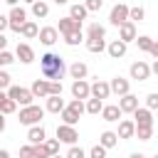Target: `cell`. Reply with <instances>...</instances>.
Wrapping results in <instances>:
<instances>
[{
	"instance_id": "obj_1",
	"label": "cell",
	"mask_w": 158,
	"mask_h": 158,
	"mask_svg": "<svg viewBox=\"0 0 158 158\" xmlns=\"http://www.w3.org/2000/svg\"><path fill=\"white\" fill-rule=\"evenodd\" d=\"M40 72H42L44 79H49V81H59V79L64 77L67 67H64V59H62L59 54H54V52H44V54L40 57Z\"/></svg>"
},
{
	"instance_id": "obj_2",
	"label": "cell",
	"mask_w": 158,
	"mask_h": 158,
	"mask_svg": "<svg viewBox=\"0 0 158 158\" xmlns=\"http://www.w3.org/2000/svg\"><path fill=\"white\" fill-rule=\"evenodd\" d=\"M44 111H47V109L37 106V104L22 106V109H20V114H17V121H20L22 126H37V123L44 118Z\"/></svg>"
},
{
	"instance_id": "obj_3",
	"label": "cell",
	"mask_w": 158,
	"mask_h": 158,
	"mask_svg": "<svg viewBox=\"0 0 158 158\" xmlns=\"http://www.w3.org/2000/svg\"><path fill=\"white\" fill-rule=\"evenodd\" d=\"M109 22L114 27H121L123 22H128V5L126 2H116L111 7V12H109Z\"/></svg>"
},
{
	"instance_id": "obj_4",
	"label": "cell",
	"mask_w": 158,
	"mask_h": 158,
	"mask_svg": "<svg viewBox=\"0 0 158 158\" xmlns=\"http://www.w3.org/2000/svg\"><path fill=\"white\" fill-rule=\"evenodd\" d=\"M7 96H10V99H15L20 106H30V104H32V99H35L32 89H25V86H10V89H7Z\"/></svg>"
},
{
	"instance_id": "obj_5",
	"label": "cell",
	"mask_w": 158,
	"mask_h": 158,
	"mask_svg": "<svg viewBox=\"0 0 158 158\" xmlns=\"http://www.w3.org/2000/svg\"><path fill=\"white\" fill-rule=\"evenodd\" d=\"M57 138H59L62 143H67V146H74V143L79 141V131H77L74 126H69V123H59V126H57Z\"/></svg>"
},
{
	"instance_id": "obj_6",
	"label": "cell",
	"mask_w": 158,
	"mask_h": 158,
	"mask_svg": "<svg viewBox=\"0 0 158 158\" xmlns=\"http://www.w3.org/2000/svg\"><path fill=\"white\" fill-rule=\"evenodd\" d=\"M7 17H10V30H12V32H20V30H22V25L27 22V10H25V7H20V5H15V7L10 10V15H7Z\"/></svg>"
},
{
	"instance_id": "obj_7",
	"label": "cell",
	"mask_w": 158,
	"mask_h": 158,
	"mask_svg": "<svg viewBox=\"0 0 158 158\" xmlns=\"http://www.w3.org/2000/svg\"><path fill=\"white\" fill-rule=\"evenodd\" d=\"M72 96L86 101V99L91 96V84H89L86 79H74V81H72Z\"/></svg>"
},
{
	"instance_id": "obj_8",
	"label": "cell",
	"mask_w": 158,
	"mask_h": 158,
	"mask_svg": "<svg viewBox=\"0 0 158 158\" xmlns=\"http://www.w3.org/2000/svg\"><path fill=\"white\" fill-rule=\"evenodd\" d=\"M128 72H131V79H136V81H146V79L151 77V64H146V62L138 59V62L131 64Z\"/></svg>"
},
{
	"instance_id": "obj_9",
	"label": "cell",
	"mask_w": 158,
	"mask_h": 158,
	"mask_svg": "<svg viewBox=\"0 0 158 158\" xmlns=\"http://www.w3.org/2000/svg\"><path fill=\"white\" fill-rule=\"evenodd\" d=\"M15 57H17L22 64H32V62H35V49H32L27 42H17V47H15Z\"/></svg>"
},
{
	"instance_id": "obj_10",
	"label": "cell",
	"mask_w": 158,
	"mask_h": 158,
	"mask_svg": "<svg viewBox=\"0 0 158 158\" xmlns=\"http://www.w3.org/2000/svg\"><path fill=\"white\" fill-rule=\"evenodd\" d=\"M57 30H59V35H69V32H79V30H81V22L67 15V17H59V25H57Z\"/></svg>"
},
{
	"instance_id": "obj_11",
	"label": "cell",
	"mask_w": 158,
	"mask_h": 158,
	"mask_svg": "<svg viewBox=\"0 0 158 158\" xmlns=\"http://www.w3.org/2000/svg\"><path fill=\"white\" fill-rule=\"evenodd\" d=\"M121 106L118 104H104V109H101V118L104 121H109V123H116V121H121Z\"/></svg>"
},
{
	"instance_id": "obj_12",
	"label": "cell",
	"mask_w": 158,
	"mask_h": 158,
	"mask_svg": "<svg viewBox=\"0 0 158 158\" xmlns=\"http://www.w3.org/2000/svg\"><path fill=\"white\" fill-rule=\"evenodd\" d=\"M133 121H136V126H153V111L148 106H138L133 111Z\"/></svg>"
},
{
	"instance_id": "obj_13",
	"label": "cell",
	"mask_w": 158,
	"mask_h": 158,
	"mask_svg": "<svg viewBox=\"0 0 158 158\" xmlns=\"http://www.w3.org/2000/svg\"><path fill=\"white\" fill-rule=\"evenodd\" d=\"M106 52H109V57H111V59H121V57L128 52V44H126L123 40H114V42H109V44H106Z\"/></svg>"
},
{
	"instance_id": "obj_14",
	"label": "cell",
	"mask_w": 158,
	"mask_h": 158,
	"mask_svg": "<svg viewBox=\"0 0 158 158\" xmlns=\"http://www.w3.org/2000/svg\"><path fill=\"white\" fill-rule=\"evenodd\" d=\"M91 96H96V99H109L111 96V84L109 81H104V79H96L94 84H91Z\"/></svg>"
},
{
	"instance_id": "obj_15",
	"label": "cell",
	"mask_w": 158,
	"mask_h": 158,
	"mask_svg": "<svg viewBox=\"0 0 158 158\" xmlns=\"http://www.w3.org/2000/svg\"><path fill=\"white\" fill-rule=\"evenodd\" d=\"M118 106H121V111H123V114H133V111L138 109V96L128 91V94L118 96Z\"/></svg>"
},
{
	"instance_id": "obj_16",
	"label": "cell",
	"mask_w": 158,
	"mask_h": 158,
	"mask_svg": "<svg viewBox=\"0 0 158 158\" xmlns=\"http://www.w3.org/2000/svg\"><path fill=\"white\" fill-rule=\"evenodd\" d=\"M136 37H138V35H136V22L128 20V22H123V25L118 27V40H123L126 44H128V42H136Z\"/></svg>"
},
{
	"instance_id": "obj_17",
	"label": "cell",
	"mask_w": 158,
	"mask_h": 158,
	"mask_svg": "<svg viewBox=\"0 0 158 158\" xmlns=\"http://www.w3.org/2000/svg\"><path fill=\"white\" fill-rule=\"evenodd\" d=\"M37 37H40V42H42L44 47H52V44L59 40V30H57V27H42Z\"/></svg>"
},
{
	"instance_id": "obj_18",
	"label": "cell",
	"mask_w": 158,
	"mask_h": 158,
	"mask_svg": "<svg viewBox=\"0 0 158 158\" xmlns=\"http://www.w3.org/2000/svg\"><path fill=\"white\" fill-rule=\"evenodd\" d=\"M116 133H118V138H136V121H131V118H121Z\"/></svg>"
},
{
	"instance_id": "obj_19",
	"label": "cell",
	"mask_w": 158,
	"mask_h": 158,
	"mask_svg": "<svg viewBox=\"0 0 158 158\" xmlns=\"http://www.w3.org/2000/svg\"><path fill=\"white\" fill-rule=\"evenodd\" d=\"M109 84H111V94H116V96H123V94L131 91V84H128V79H123V77H114Z\"/></svg>"
},
{
	"instance_id": "obj_20",
	"label": "cell",
	"mask_w": 158,
	"mask_h": 158,
	"mask_svg": "<svg viewBox=\"0 0 158 158\" xmlns=\"http://www.w3.org/2000/svg\"><path fill=\"white\" fill-rule=\"evenodd\" d=\"M30 89H32L35 99H47L49 96V79H35Z\"/></svg>"
},
{
	"instance_id": "obj_21",
	"label": "cell",
	"mask_w": 158,
	"mask_h": 158,
	"mask_svg": "<svg viewBox=\"0 0 158 158\" xmlns=\"http://www.w3.org/2000/svg\"><path fill=\"white\" fill-rule=\"evenodd\" d=\"M44 101H47V104H44V109H47L49 114H62V109L67 106V104H64V99H62V94H59V96H57V94H49Z\"/></svg>"
},
{
	"instance_id": "obj_22",
	"label": "cell",
	"mask_w": 158,
	"mask_h": 158,
	"mask_svg": "<svg viewBox=\"0 0 158 158\" xmlns=\"http://www.w3.org/2000/svg\"><path fill=\"white\" fill-rule=\"evenodd\" d=\"M27 141L30 143H44L47 141V131H44V126L42 123H37V126H30V131H27Z\"/></svg>"
},
{
	"instance_id": "obj_23",
	"label": "cell",
	"mask_w": 158,
	"mask_h": 158,
	"mask_svg": "<svg viewBox=\"0 0 158 158\" xmlns=\"http://www.w3.org/2000/svg\"><path fill=\"white\" fill-rule=\"evenodd\" d=\"M106 37V27L99 25V22H91L86 27V40H104Z\"/></svg>"
},
{
	"instance_id": "obj_24",
	"label": "cell",
	"mask_w": 158,
	"mask_h": 158,
	"mask_svg": "<svg viewBox=\"0 0 158 158\" xmlns=\"http://www.w3.org/2000/svg\"><path fill=\"white\" fill-rule=\"evenodd\" d=\"M99 143H101L104 148H114V146L118 143V133H116V131H101Z\"/></svg>"
},
{
	"instance_id": "obj_25",
	"label": "cell",
	"mask_w": 158,
	"mask_h": 158,
	"mask_svg": "<svg viewBox=\"0 0 158 158\" xmlns=\"http://www.w3.org/2000/svg\"><path fill=\"white\" fill-rule=\"evenodd\" d=\"M69 74H72V79H86L89 67H86L84 62H74V64L69 67Z\"/></svg>"
},
{
	"instance_id": "obj_26",
	"label": "cell",
	"mask_w": 158,
	"mask_h": 158,
	"mask_svg": "<svg viewBox=\"0 0 158 158\" xmlns=\"http://www.w3.org/2000/svg\"><path fill=\"white\" fill-rule=\"evenodd\" d=\"M59 116H62V123H69V126H77V123H79V116H81V114H77L74 109H69V106H64Z\"/></svg>"
},
{
	"instance_id": "obj_27",
	"label": "cell",
	"mask_w": 158,
	"mask_h": 158,
	"mask_svg": "<svg viewBox=\"0 0 158 158\" xmlns=\"http://www.w3.org/2000/svg\"><path fill=\"white\" fill-rule=\"evenodd\" d=\"M32 15H35L37 20L47 17V15H49V5H47L44 0H35V2H32Z\"/></svg>"
},
{
	"instance_id": "obj_28",
	"label": "cell",
	"mask_w": 158,
	"mask_h": 158,
	"mask_svg": "<svg viewBox=\"0 0 158 158\" xmlns=\"http://www.w3.org/2000/svg\"><path fill=\"white\" fill-rule=\"evenodd\" d=\"M86 15H89V10H86V5H72L69 7V17H74V20H79V22H84L86 20Z\"/></svg>"
},
{
	"instance_id": "obj_29",
	"label": "cell",
	"mask_w": 158,
	"mask_h": 158,
	"mask_svg": "<svg viewBox=\"0 0 158 158\" xmlns=\"http://www.w3.org/2000/svg\"><path fill=\"white\" fill-rule=\"evenodd\" d=\"M20 35H22V37H27V40H32V37H37V35H40V27H37V22H32V20H27V22L22 25V30H20Z\"/></svg>"
},
{
	"instance_id": "obj_30",
	"label": "cell",
	"mask_w": 158,
	"mask_h": 158,
	"mask_svg": "<svg viewBox=\"0 0 158 158\" xmlns=\"http://www.w3.org/2000/svg\"><path fill=\"white\" fill-rule=\"evenodd\" d=\"M101 109H104V101H101V99H96V96H89V99H86V114L99 116Z\"/></svg>"
},
{
	"instance_id": "obj_31",
	"label": "cell",
	"mask_w": 158,
	"mask_h": 158,
	"mask_svg": "<svg viewBox=\"0 0 158 158\" xmlns=\"http://www.w3.org/2000/svg\"><path fill=\"white\" fill-rule=\"evenodd\" d=\"M86 49L91 54H101L106 52V40H86Z\"/></svg>"
},
{
	"instance_id": "obj_32",
	"label": "cell",
	"mask_w": 158,
	"mask_h": 158,
	"mask_svg": "<svg viewBox=\"0 0 158 158\" xmlns=\"http://www.w3.org/2000/svg\"><path fill=\"white\" fill-rule=\"evenodd\" d=\"M143 17H146V10H143L141 5L128 7V20H131V22H143Z\"/></svg>"
},
{
	"instance_id": "obj_33",
	"label": "cell",
	"mask_w": 158,
	"mask_h": 158,
	"mask_svg": "<svg viewBox=\"0 0 158 158\" xmlns=\"http://www.w3.org/2000/svg\"><path fill=\"white\" fill-rule=\"evenodd\" d=\"M153 42H156V40H153V37H148V35H138V37H136V44H138V49H141V52H151Z\"/></svg>"
},
{
	"instance_id": "obj_34",
	"label": "cell",
	"mask_w": 158,
	"mask_h": 158,
	"mask_svg": "<svg viewBox=\"0 0 158 158\" xmlns=\"http://www.w3.org/2000/svg\"><path fill=\"white\" fill-rule=\"evenodd\" d=\"M136 138L138 141H151L153 138V126H136Z\"/></svg>"
},
{
	"instance_id": "obj_35",
	"label": "cell",
	"mask_w": 158,
	"mask_h": 158,
	"mask_svg": "<svg viewBox=\"0 0 158 158\" xmlns=\"http://www.w3.org/2000/svg\"><path fill=\"white\" fill-rule=\"evenodd\" d=\"M0 111H2L5 116H10V114H15V111H17V101L7 96V99H5L2 104H0Z\"/></svg>"
},
{
	"instance_id": "obj_36",
	"label": "cell",
	"mask_w": 158,
	"mask_h": 158,
	"mask_svg": "<svg viewBox=\"0 0 158 158\" xmlns=\"http://www.w3.org/2000/svg\"><path fill=\"white\" fill-rule=\"evenodd\" d=\"M81 40H84V32H81V30H79V32H69V35H64V42H67L69 47H77Z\"/></svg>"
},
{
	"instance_id": "obj_37",
	"label": "cell",
	"mask_w": 158,
	"mask_h": 158,
	"mask_svg": "<svg viewBox=\"0 0 158 158\" xmlns=\"http://www.w3.org/2000/svg\"><path fill=\"white\" fill-rule=\"evenodd\" d=\"M15 59H17V57H15L12 52H7V49H2V52H0V67H10Z\"/></svg>"
},
{
	"instance_id": "obj_38",
	"label": "cell",
	"mask_w": 158,
	"mask_h": 158,
	"mask_svg": "<svg viewBox=\"0 0 158 158\" xmlns=\"http://www.w3.org/2000/svg\"><path fill=\"white\" fill-rule=\"evenodd\" d=\"M67 158H86V153H84V148L81 146H69V151H67Z\"/></svg>"
},
{
	"instance_id": "obj_39",
	"label": "cell",
	"mask_w": 158,
	"mask_h": 158,
	"mask_svg": "<svg viewBox=\"0 0 158 158\" xmlns=\"http://www.w3.org/2000/svg\"><path fill=\"white\" fill-rule=\"evenodd\" d=\"M59 143H62L59 138H47V141H44V146H47V151H49L52 156H57V153H59Z\"/></svg>"
},
{
	"instance_id": "obj_40",
	"label": "cell",
	"mask_w": 158,
	"mask_h": 158,
	"mask_svg": "<svg viewBox=\"0 0 158 158\" xmlns=\"http://www.w3.org/2000/svg\"><path fill=\"white\" fill-rule=\"evenodd\" d=\"M106 151H109V148H104L101 143H96V146L89 151V158H106Z\"/></svg>"
},
{
	"instance_id": "obj_41",
	"label": "cell",
	"mask_w": 158,
	"mask_h": 158,
	"mask_svg": "<svg viewBox=\"0 0 158 158\" xmlns=\"http://www.w3.org/2000/svg\"><path fill=\"white\" fill-rule=\"evenodd\" d=\"M67 106H69V109H74L77 114H84V111H86V104H84L81 99H72V101H69Z\"/></svg>"
},
{
	"instance_id": "obj_42",
	"label": "cell",
	"mask_w": 158,
	"mask_h": 158,
	"mask_svg": "<svg viewBox=\"0 0 158 158\" xmlns=\"http://www.w3.org/2000/svg\"><path fill=\"white\" fill-rule=\"evenodd\" d=\"M20 158H35V143H27L20 148Z\"/></svg>"
},
{
	"instance_id": "obj_43",
	"label": "cell",
	"mask_w": 158,
	"mask_h": 158,
	"mask_svg": "<svg viewBox=\"0 0 158 158\" xmlns=\"http://www.w3.org/2000/svg\"><path fill=\"white\" fill-rule=\"evenodd\" d=\"M49 156H52V153L47 151L44 143H37V146H35V158H49Z\"/></svg>"
},
{
	"instance_id": "obj_44",
	"label": "cell",
	"mask_w": 158,
	"mask_h": 158,
	"mask_svg": "<svg viewBox=\"0 0 158 158\" xmlns=\"http://www.w3.org/2000/svg\"><path fill=\"white\" fill-rule=\"evenodd\" d=\"M84 5H86V10H89V12H96V10H101V7H104V0H84Z\"/></svg>"
},
{
	"instance_id": "obj_45",
	"label": "cell",
	"mask_w": 158,
	"mask_h": 158,
	"mask_svg": "<svg viewBox=\"0 0 158 158\" xmlns=\"http://www.w3.org/2000/svg\"><path fill=\"white\" fill-rule=\"evenodd\" d=\"M146 106H148L151 111H156V109H158V91H153V94H148V96H146Z\"/></svg>"
},
{
	"instance_id": "obj_46",
	"label": "cell",
	"mask_w": 158,
	"mask_h": 158,
	"mask_svg": "<svg viewBox=\"0 0 158 158\" xmlns=\"http://www.w3.org/2000/svg\"><path fill=\"white\" fill-rule=\"evenodd\" d=\"M10 79H12V77H10L7 72H2V69H0V89H10V86H12V84H10Z\"/></svg>"
},
{
	"instance_id": "obj_47",
	"label": "cell",
	"mask_w": 158,
	"mask_h": 158,
	"mask_svg": "<svg viewBox=\"0 0 158 158\" xmlns=\"http://www.w3.org/2000/svg\"><path fill=\"white\" fill-rule=\"evenodd\" d=\"M49 94H62V81H49Z\"/></svg>"
},
{
	"instance_id": "obj_48",
	"label": "cell",
	"mask_w": 158,
	"mask_h": 158,
	"mask_svg": "<svg viewBox=\"0 0 158 158\" xmlns=\"http://www.w3.org/2000/svg\"><path fill=\"white\" fill-rule=\"evenodd\" d=\"M7 27H10V17L7 15H0V32H5Z\"/></svg>"
},
{
	"instance_id": "obj_49",
	"label": "cell",
	"mask_w": 158,
	"mask_h": 158,
	"mask_svg": "<svg viewBox=\"0 0 158 158\" xmlns=\"http://www.w3.org/2000/svg\"><path fill=\"white\" fill-rule=\"evenodd\" d=\"M2 49H7V37L0 32V52H2Z\"/></svg>"
},
{
	"instance_id": "obj_50",
	"label": "cell",
	"mask_w": 158,
	"mask_h": 158,
	"mask_svg": "<svg viewBox=\"0 0 158 158\" xmlns=\"http://www.w3.org/2000/svg\"><path fill=\"white\" fill-rule=\"evenodd\" d=\"M151 54H153V59H158V40L153 42V47H151Z\"/></svg>"
},
{
	"instance_id": "obj_51",
	"label": "cell",
	"mask_w": 158,
	"mask_h": 158,
	"mask_svg": "<svg viewBox=\"0 0 158 158\" xmlns=\"http://www.w3.org/2000/svg\"><path fill=\"white\" fill-rule=\"evenodd\" d=\"M151 74H156V77H158V59L151 64Z\"/></svg>"
},
{
	"instance_id": "obj_52",
	"label": "cell",
	"mask_w": 158,
	"mask_h": 158,
	"mask_svg": "<svg viewBox=\"0 0 158 158\" xmlns=\"http://www.w3.org/2000/svg\"><path fill=\"white\" fill-rule=\"evenodd\" d=\"M2 131H5V114L0 111V133H2Z\"/></svg>"
},
{
	"instance_id": "obj_53",
	"label": "cell",
	"mask_w": 158,
	"mask_h": 158,
	"mask_svg": "<svg viewBox=\"0 0 158 158\" xmlns=\"http://www.w3.org/2000/svg\"><path fill=\"white\" fill-rule=\"evenodd\" d=\"M0 158H10V151H5V148H0Z\"/></svg>"
},
{
	"instance_id": "obj_54",
	"label": "cell",
	"mask_w": 158,
	"mask_h": 158,
	"mask_svg": "<svg viewBox=\"0 0 158 158\" xmlns=\"http://www.w3.org/2000/svg\"><path fill=\"white\" fill-rule=\"evenodd\" d=\"M5 99H7V91H5V89H0V104H2Z\"/></svg>"
},
{
	"instance_id": "obj_55",
	"label": "cell",
	"mask_w": 158,
	"mask_h": 158,
	"mask_svg": "<svg viewBox=\"0 0 158 158\" xmlns=\"http://www.w3.org/2000/svg\"><path fill=\"white\" fill-rule=\"evenodd\" d=\"M5 2H7V5H10V7H15V5H17V2H20V0H5Z\"/></svg>"
},
{
	"instance_id": "obj_56",
	"label": "cell",
	"mask_w": 158,
	"mask_h": 158,
	"mask_svg": "<svg viewBox=\"0 0 158 158\" xmlns=\"http://www.w3.org/2000/svg\"><path fill=\"white\" fill-rule=\"evenodd\" d=\"M128 158H146V156H143V153H131Z\"/></svg>"
},
{
	"instance_id": "obj_57",
	"label": "cell",
	"mask_w": 158,
	"mask_h": 158,
	"mask_svg": "<svg viewBox=\"0 0 158 158\" xmlns=\"http://www.w3.org/2000/svg\"><path fill=\"white\" fill-rule=\"evenodd\" d=\"M54 2H57V5H67L69 0H54Z\"/></svg>"
},
{
	"instance_id": "obj_58",
	"label": "cell",
	"mask_w": 158,
	"mask_h": 158,
	"mask_svg": "<svg viewBox=\"0 0 158 158\" xmlns=\"http://www.w3.org/2000/svg\"><path fill=\"white\" fill-rule=\"evenodd\" d=\"M49 158H67V156H59V153H57V156H49Z\"/></svg>"
},
{
	"instance_id": "obj_59",
	"label": "cell",
	"mask_w": 158,
	"mask_h": 158,
	"mask_svg": "<svg viewBox=\"0 0 158 158\" xmlns=\"http://www.w3.org/2000/svg\"><path fill=\"white\" fill-rule=\"evenodd\" d=\"M22 2H27V5H32V2H35V0H22Z\"/></svg>"
},
{
	"instance_id": "obj_60",
	"label": "cell",
	"mask_w": 158,
	"mask_h": 158,
	"mask_svg": "<svg viewBox=\"0 0 158 158\" xmlns=\"http://www.w3.org/2000/svg\"><path fill=\"white\" fill-rule=\"evenodd\" d=\"M116 2H123V0H116Z\"/></svg>"
},
{
	"instance_id": "obj_61",
	"label": "cell",
	"mask_w": 158,
	"mask_h": 158,
	"mask_svg": "<svg viewBox=\"0 0 158 158\" xmlns=\"http://www.w3.org/2000/svg\"><path fill=\"white\" fill-rule=\"evenodd\" d=\"M153 158H158V153H156V156H153Z\"/></svg>"
}]
</instances>
